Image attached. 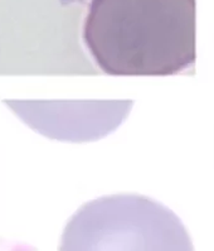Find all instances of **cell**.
I'll list each match as a JSON object with an SVG mask.
<instances>
[{"label":"cell","instance_id":"1","mask_svg":"<svg viewBox=\"0 0 214 251\" xmlns=\"http://www.w3.org/2000/svg\"><path fill=\"white\" fill-rule=\"evenodd\" d=\"M195 0H91L83 42L111 76H170L197 57Z\"/></svg>","mask_w":214,"mask_h":251}]
</instances>
